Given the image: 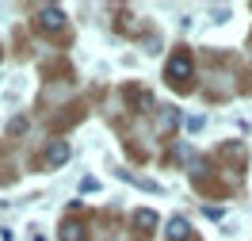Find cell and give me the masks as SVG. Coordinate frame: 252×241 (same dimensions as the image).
<instances>
[{"instance_id": "ba28073f", "label": "cell", "mask_w": 252, "mask_h": 241, "mask_svg": "<svg viewBox=\"0 0 252 241\" xmlns=\"http://www.w3.org/2000/svg\"><path fill=\"white\" fill-rule=\"evenodd\" d=\"M80 192H99V180H92V176H84V180H80Z\"/></svg>"}, {"instance_id": "7a4b0ae2", "label": "cell", "mask_w": 252, "mask_h": 241, "mask_svg": "<svg viewBox=\"0 0 252 241\" xmlns=\"http://www.w3.org/2000/svg\"><path fill=\"white\" fill-rule=\"evenodd\" d=\"M38 27H42V31H62L65 27V12L62 8H54V4H46V8H42V12H38Z\"/></svg>"}, {"instance_id": "3957f363", "label": "cell", "mask_w": 252, "mask_h": 241, "mask_svg": "<svg viewBox=\"0 0 252 241\" xmlns=\"http://www.w3.org/2000/svg\"><path fill=\"white\" fill-rule=\"evenodd\" d=\"M84 234H88V230H84V222L69 218V222H65L62 230H58V241H84Z\"/></svg>"}, {"instance_id": "6da1fadb", "label": "cell", "mask_w": 252, "mask_h": 241, "mask_svg": "<svg viewBox=\"0 0 252 241\" xmlns=\"http://www.w3.org/2000/svg\"><path fill=\"white\" fill-rule=\"evenodd\" d=\"M191 73H195V62H191V54L188 50H180V54H172L168 58V69H164V77H168V84H188L191 80Z\"/></svg>"}, {"instance_id": "52a82bcc", "label": "cell", "mask_w": 252, "mask_h": 241, "mask_svg": "<svg viewBox=\"0 0 252 241\" xmlns=\"http://www.w3.org/2000/svg\"><path fill=\"white\" fill-rule=\"evenodd\" d=\"M180 123V111H172V107H164V115H160V123H157V130L160 134H168V130Z\"/></svg>"}, {"instance_id": "5b68a950", "label": "cell", "mask_w": 252, "mask_h": 241, "mask_svg": "<svg viewBox=\"0 0 252 241\" xmlns=\"http://www.w3.org/2000/svg\"><path fill=\"white\" fill-rule=\"evenodd\" d=\"M191 238V222L188 218H172L168 222V241H188Z\"/></svg>"}, {"instance_id": "30bf717a", "label": "cell", "mask_w": 252, "mask_h": 241, "mask_svg": "<svg viewBox=\"0 0 252 241\" xmlns=\"http://www.w3.org/2000/svg\"><path fill=\"white\" fill-rule=\"evenodd\" d=\"M188 130H203V115H191V119H188Z\"/></svg>"}, {"instance_id": "8992f818", "label": "cell", "mask_w": 252, "mask_h": 241, "mask_svg": "<svg viewBox=\"0 0 252 241\" xmlns=\"http://www.w3.org/2000/svg\"><path fill=\"white\" fill-rule=\"evenodd\" d=\"M134 226H138V230H153V226H157V210H138V214H134Z\"/></svg>"}, {"instance_id": "277c9868", "label": "cell", "mask_w": 252, "mask_h": 241, "mask_svg": "<svg viewBox=\"0 0 252 241\" xmlns=\"http://www.w3.org/2000/svg\"><path fill=\"white\" fill-rule=\"evenodd\" d=\"M69 153H73V149H69V142H62V138H58V142H50L46 161H50V165H65V161H69Z\"/></svg>"}, {"instance_id": "9c48e42d", "label": "cell", "mask_w": 252, "mask_h": 241, "mask_svg": "<svg viewBox=\"0 0 252 241\" xmlns=\"http://www.w3.org/2000/svg\"><path fill=\"white\" fill-rule=\"evenodd\" d=\"M203 214H206V218H221L225 210H221V207H210V203H206V207H203Z\"/></svg>"}]
</instances>
